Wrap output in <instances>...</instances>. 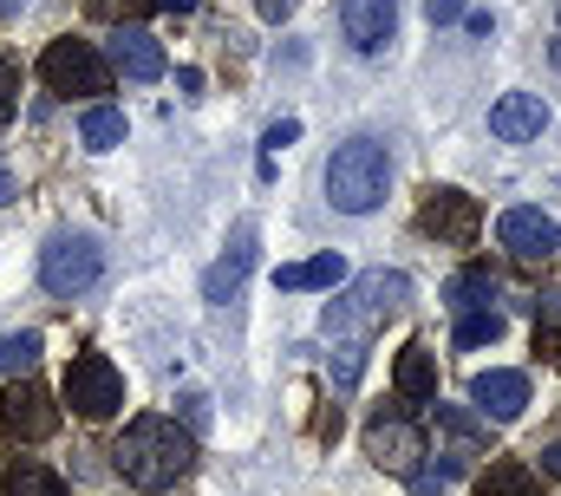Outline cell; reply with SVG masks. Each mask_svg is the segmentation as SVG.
<instances>
[{
	"label": "cell",
	"instance_id": "cell-1",
	"mask_svg": "<svg viewBox=\"0 0 561 496\" xmlns=\"http://www.w3.org/2000/svg\"><path fill=\"white\" fill-rule=\"evenodd\" d=\"M112 464H118V477L131 491H170L196 464V431H183L176 418H131L118 451H112Z\"/></svg>",
	"mask_w": 561,
	"mask_h": 496
},
{
	"label": "cell",
	"instance_id": "cell-2",
	"mask_svg": "<svg viewBox=\"0 0 561 496\" xmlns=\"http://www.w3.org/2000/svg\"><path fill=\"white\" fill-rule=\"evenodd\" d=\"M386 183H392V164H386V144H373V137H346L327 157V196L346 216H373L386 203Z\"/></svg>",
	"mask_w": 561,
	"mask_h": 496
},
{
	"label": "cell",
	"instance_id": "cell-3",
	"mask_svg": "<svg viewBox=\"0 0 561 496\" xmlns=\"http://www.w3.org/2000/svg\"><path fill=\"white\" fill-rule=\"evenodd\" d=\"M412 301V281L399 274V268H373V274H359L340 301H327V314H320V327L327 334H366V327H379L386 314H399Z\"/></svg>",
	"mask_w": 561,
	"mask_h": 496
},
{
	"label": "cell",
	"instance_id": "cell-4",
	"mask_svg": "<svg viewBox=\"0 0 561 496\" xmlns=\"http://www.w3.org/2000/svg\"><path fill=\"white\" fill-rule=\"evenodd\" d=\"M39 79L59 99H99V92H112V59L92 40H53L39 53Z\"/></svg>",
	"mask_w": 561,
	"mask_h": 496
},
{
	"label": "cell",
	"instance_id": "cell-5",
	"mask_svg": "<svg viewBox=\"0 0 561 496\" xmlns=\"http://www.w3.org/2000/svg\"><path fill=\"white\" fill-rule=\"evenodd\" d=\"M99 274H105L99 236H53V243L39 248V281H46V294H85Z\"/></svg>",
	"mask_w": 561,
	"mask_h": 496
},
{
	"label": "cell",
	"instance_id": "cell-6",
	"mask_svg": "<svg viewBox=\"0 0 561 496\" xmlns=\"http://www.w3.org/2000/svg\"><path fill=\"white\" fill-rule=\"evenodd\" d=\"M66 405H72L79 418H112V412L125 405L118 367H112L105 353H79V360L66 367Z\"/></svg>",
	"mask_w": 561,
	"mask_h": 496
},
{
	"label": "cell",
	"instance_id": "cell-7",
	"mask_svg": "<svg viewBox=\"0 0 561 496\" xmlns=\"http://www.w3.org/2000/svg\"><path fill=\"white\" fill-rule=\"evenodd\" d=\"M0 425H7V438L39 444V438H53V431H59V405H53V392H46V385L13 379V385H7V398H0Z\"/></svg>",
	"mask_w": 561,
	"mask_h": 496
},
{
	"label": "cell",
	"instance_id": "cell-8",
	"mask_svg": "<svg viewBox=\"0 0 561 496\" xmlns=\"http://www.w3.org/2000/svg\"><path fill=\"white\" fill-rule=\"evenodd\" d=\"M419 229L437 236V243H450V248H470L477 229H483V210H477V196H463V190H431L424 210H419Z\"/></svg>",
	"mask_w": 561,
	"mask_h": 496
},
{
	"label": "cell",
	"instance_id": "cell-9",
	"mask_svg": "<svg viewBox=\"0 0 561 496\" xmlns=\"http://www.w3.org/2000/svg\"><path fill=\"white\" fill-rule=\"evenodd\" d=\"M496 243L510 248L516 261H549L561 248V229H556V216H542L536 203H516V210L496 216Z\"/></svg>",
	"mask_w": 561,
	"mask_h": 496
},
{
	"label": "cell",
	"instance_id": "cell-10",
	"mask_svg": "<svg viewBox=\"0 0 561 496\" xmlns=\"http://www.w3.org/2000/svg\"><path fill=\"white\" fill-rule=\"evenodd\" d=\"M366 458L379 464V471H392V477H412L419 471V458H424V438L405 425V418H373L366 425Z\"/></svg>",
	"mask_w": 561,
	"mask_h": 496
},
{
	"label": "cell",
	"instance_id": "cell-11",
	"mask_svg": "<svg viewBox=\"0 0 561 496\" xmlns=\"http://www.w3.org/2000/svg\"><path fill=\"white\" fill-rule=\"evenodd\" d=\"M470 405H477L483 418H496V425L523 418V412H529V372H510V367L477 372V379H470Z\"/></svg>",
	"mask_w": 561,
	"mask_h": 496
},
{
	"label": "cell",
	"instance_id": "cell-12",
	"mask_svg": "<svg viewBox=\"0 0 561 496\" xmlns=\"http://www.w3.org/2000/svg\"><path fill=\"white\" fill-rule=\"evenodd\" d=\"M340 26L359 53H386L399 33V0H340Z\"/></svg>",
	"mask_w": 561,
	"mask_h": 496
},
{
	"label": "cell",
	"instance_id": "cell-13",
	"mask_svg": "<svg viewBox=\"0 0 561 496\" xmlns=\"http://www.w3.org/2000/svg\"><path fill=\"white\" fill-rule=\"evenodd\" d=\"M105 59H112V72H125V79H138V86H150V79L170 72V66H163V46H157L150 26H118L112 46H105Z\"/></svg>",
	"mask_w": 561,
	"mask_h": 496
},
{
	"label": "cell",
	"instance_id": "cell-14",
	"mask_svg": "<svg viewBox=\"0 0 561 496\" xmlns=\"http://www.w3.org/2000/svg\"><path fill=\"white\" fill-rule=\"evenodd\" d=\"M255 274V223H236V243H229V255L203 274V301H236L242 294V281Z\"/></svg>",
	"mask_w": 561,
	"mask_h": 496
},
{
	"label": "cell",
	"instance_id": "cell-15",
	"mask_svg": "<svg viewBox=\"0 0 561 496\" xmlns=\"http://www.w3.org/2000/svg\"><path fill=\"white\" fill-rule=\"evenodd\" d=\"M542 131H549V105L536 92H503L490 105V137H503V144H529Z\"/></svg>",
	"mask_w": 561,
	"mask_h": 496
},
{
	"label": "cell",
	"instance_id": "cell-16",
	"mask_svg": "<svg viewBox=\"0 0 561 496\" xmlns=\"http://www.w3.org/2000/svg\"><path fill=\"white\" fill-rule=\"evenodd\" d=\"M392 392H399L405 405H431V398H437V353L412 340V347L399 353V367H392Z\"/></svg>",
	"mask_w": 561,
	"mask_h": 496
},
{
	"label": "cell",
	"instance_id": "cell-17",
	"mask_svg": "<svg viewBox=\"0 0 561 496\" xmlns=\"http://www.w3.org/2000/svg\"><path fill=\"white\" fill-rule=\"evenodd\" d=\"M346 281V255H313V261H287L275 274V288H287V294H307V288H340Z\"/></svg>",
	"mask_w": 561,
	"mask_h": 496
},
{
	"label": "cell",
	"instance_id": "cell-18",
	"mask_svg": "<svg viewBox=\"0 0 561 496\" xmlns=\"http://www.w3.org/2000/svg\"><path fill=\"white\" fill-rule=\"evenodd\" d=\"M490 301H496V274L490 268H463V274L444 281V307H457V314H477Z\"/></svg>",
	"mask_w": 561,
	"mask_h": 496
},
{
	"label": "cell",
	"instance_id": "cell-19",
	"mask_svg": "<svg viewBox=\"0 0 561 496\" xmlns=\"http://www.w3.org/2000/svg\"><path fill=\"white\" fill-rule=\"evenodd\" d=\"M431 418H437V431H450L463 451L490 444V418H483V412H470V405H444V398H431Z\"/></svg>",
	"mask_w": 561,
	"mask_h": 496
},
{
	"label": "cell",
	"instance_id": "cell-20",
	"mask_svg": "<svg viewBox=\"0 0 561 496\" xmlns=\"http://www.w3.org/2000/svg\"><path fill=\"white\" fill-rule=\"evenodd\" d=\"M477 496H542V484H536V471H529V464L496 458V464L477 477Z\"/></svg>",
	"mask_w": 561,
	"mask_h": 496
},
{
	"label": "cell",
	"instance_id": "cell-21",
	"mask_svg": "<svg viewBox=\"0 0 561 496\" xmlns=\"http://www.w3.org/2000/svg\"><path fill=\"white\" fill-rule=\"evenodd\" d=\"M79 137H85V150H118V144H125V112L92 105V112L79 119Z\"/></svg>",
	"mask_w": 561,
	"mask_h": 496
},
{
	"label": "cell",
	"instance_id": "cell-22",
	"mask_svg": "<svg viewBox=\"0 0 561 496\" xmlns=\"http://www.w3.org/2000/svg\"><path fill=\"white\" fill-rule=\"evenodd\" d=\"M7 496H72V491H66V477H59V471H46V464H13Z\"/></svg>",
	"mask_w": 561,
	"mask_h": 496
},
{
	"label": "cell",
	"instance_id": "cell-23",
	"mask_svg": "<svg viewBox=\"0 0 561 496\" xmlns=\"http://www.w3.org/2000/svg\"><path fill=\"white\" fill-rule=\"evenodd\" d=\"M496 340H503V314L496 307H477V314L457 320V347H496Z\"/></svg>",
	"mask_w": 561,
	"mask_h": 496
},
{
	"label": "cell",
	"instance_id": "cell-24",
	"mask_svg": "<svg viewBox=\"0 0 561 496\" xmlns=\"http://www.w3.org/2000/svg\"><path fill=\"white\" fill-rule=\"evenodd\" d=\"M39 334H0V372H33Z\"/></svg>",
	"mask_w": 561,
	"mask_h": 496
},
{
	"label": "cell",
	"instance_id": "cell-25",
	"mask_svg": "<svg viewBox=\"0 0 561 496\" xmlns=\"http://www.w3.org/2000/svg\"><path fill=\"white\" fill-rule=\"evenodd\" d=\"M13 112H20V66L0 59V124H13Z\"/></svg>",
	"mask_w": 561,
	"mask_h": 496
},
{
	"label": "cell",
	"instance_id": "cell-26",
	"mask_svg": "<svg viewBox=\"0 0 561 496\" xmlns=\"http://www.w3.org/2000/svg\"><path fill=\"white\" fill-rule=\"evenodd\" d=\"M333 353H340V360H333V379H340V385H353V379L366 372V353H359V340H340Z\"/></svg>",
	"mask_w": 561,
	"mask_h": 496
},
{
	"label": "cell",
	"instance_id": "cell-27",
	"mask_svg": "<svg viewBox=\"0 0 561 496\" xmlns=\"http://www.w3.org/2000/svg\"><path fill=\"white\" fill-rule=\"evenodd\" d=\"M294 137H300V119H280V124H268V137H262V144H268V157H275V150H287Z\"/></svg>",
	"mask_w": 561,
	"mask_h": 496
},
{
	"label": "cell",
	"instance_id": "cell-28",
	"mask_svg": "<svg viewBox=\"0 0 561 496\" xmlns=\"http://www.w3.org/2000/svg\"><path fill=\"white\" fill-rule=\"evenodd\" d=\"M450 20H463V0H431V26H450Z\"/></svg>",
	"mask_w": 561,
	"mask_h": 496
},
{
	"label": "cell",
	"instance_id": "cell-29",
	"mask_svg": "<svg viewBox=\"0 0 561 496\" xmlns=\"http://www.w3.org/2000/svg\"><path fill=\"white\" fill-rule=\"evenodd\" d=\"M536 320H549V327H561V294H542V301H536Z\"/></svg>",
	"mask_w": 561,
	"mask_h": 496
},
{
	"label": "cell",
	"instance_id": "cell-30",
	"mask_svg": "<svg viewBox=\"0 0 561 496\" xmlns=\"http://www.w3.org/2000/svg\"><path fill=\"white\" fill-rule=\"evenodd\" d=\"M255 7H262V20H287V13H294L300 0H255Z\"/></svg>",
	"mask_w": 561,
	"mask_h": 496
},
{
	"label": "cell",
	"instance_id": "cell-31",
	"mask_svg": "<svg viewBox=\"0 0 561 496\" xmlns=\"http://www.w3.org/2000/svg\"><path fill=\"white\" fill-rule=\"evenodd\" d=\"M536 353H549V360L561 367V334H556V327H549V334H536Z\"/></svg>",
	"mask_w": 561,
	"mask_h": 496
},
{
	"label": "cell",
	"instance_id": "cell-32",
	"mask_svg": "<svg viewBox=\"0 0 561 496\" xmlns=\"http://www.w3.org/2000/svg\"><path fill=\"white\" fill-rule=\"evenodd\" d=\"M542 471H556V477H561V444H549V451H542Z\"/></svg>",
	"mask_w": 561,
	"mask_h": 496
},
{
	"label": "cell",
	"instance_id": "cell-33",
	"mask_svg": "<svg viewBox=\"0 0 561 496\" xmlns=\"http://www.w3.org/2000/svg\"><path fill=\"white\" fill-rule=\"evenodd\" d=\"M157 7H163V13H190L196 0H157Z\"/></svg>",
	"mask_w": 561,
	"mask_h": 496
},
{
	"label": "cell",
	"instance_id": "cell-34",
	"mask_svg": "<svg viewBox=\"0 0 561 496\" xmlns=\"http://www.w3.org/2000/svg\"><path fill=\"white\" fill-rule=\"evenodd\" d=\"M0 203H13V170H0Z\"/></svg>",
	"mask_w": 561,
	"mask_h": 496
},
{
	"label": "cell",
	"instance_id": "cell-35",
	"mask_svg": "<svg viewBox=\"0 0 561 496\" xmlns=\"http://www.w3.org/2000/svg\"><path fill=\"white\" fill-rule=\"evenodd\" d=\"M20 13V0H0V20H13Z\"/></svg>",
	"mask_w": 561,
	"mask_h": 496
},
{
	"label": "cell",
	"instance_id": "cell-36",
	"mask_svg": "<svg viewBox=\"0 0 561 496\" xmlns=\"http://www.w3.org/2000/svg\"><path fill=\"white\" fill-rule=\"evenodd\" d=\"M556 66H561V40H556Z\"/></svg>",
	"mask_w": 561,
	"mask_h": 496
}]
</instances>
